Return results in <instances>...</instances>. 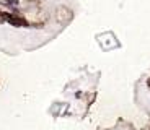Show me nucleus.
I'll return each instance as SVG.
<instances>
[{
    "instance_id": "1",
    "label": "nucleus",
    "mask_w": 150,
    "mask_h": 130,
    "mask_svg": "<svg viewBox=\"0 0 150 130\" xmlns=\"http://www.w3.org/2000/svg\"><path fill=\"white\" fill-rule=\"evenodd\" d=\"M4 21H8L11 26H16V28H26V26H30V23L25 18H21L18 15H11V13H4Z\"/></svg>"
},
{
    "instance_id": "2",
    "label": "nucleus",
    "mask_w": 150,
    "mask_h": 130,
    "mask_svg": "<svg viewBox=\"0 0 150 130\" xmlns=\"http://www.w3.org/2000/svg\"><path fill=\"white\" fill-rule=\"evenodd\" d=\"M2 4H5V5H18V2L20 0H0Z\"/></svg>"
},
{
    "instance_id": "3",
    "label": "nucleus",
    "mask_w": 150,
    "mask_h": 130,
    "mask_svg": "<svg viewBox=\"0 0 150 130\" xmlns=\"http://www.w3.org/2000/svg\"><path fill=\"white\" fill-rule=\"evenodd\" d=\"M147 85H149V86H150V78H149V80H147Z\"/></svg>"
}]
</instances>
